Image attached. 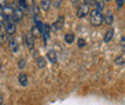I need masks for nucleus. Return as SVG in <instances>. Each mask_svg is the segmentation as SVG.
Masks as SVG:
<instances>
[{
    "label": "nucleus",
    "mask_w": 125,
    "mask_h": 105,
    "mask_svg": "<svg viewBox=\"0 0 125 105\" xmlns=\"http://www.w3.org/2000/svg\"><path fill=\"white\" fill-rule=\"evenodd\" d=\"M9 47H10V50H11L12 53H17L18 49H19V45H18V43H17V41H15V40H10Z\"/></svg>",
    "instance_id": "obj_9"
},
{
    "label": "nucleus",
    "mask_w": 125,
    "mask_h": 105,
    "mask_svg": "<svg viewBox=\"0 0 125 105\" xmlns=\"http://www.w3.org/2000/svg\"><path fill=\"white\" fill-rule=\"evenodd\" d=\"M84 45H85V41H84L83 38H79V40H78V47L82 48V47H84Z\"/></svg>",
    "instance_id": "obj_23"
},
{
    "label": "nucleus",
    "mask_w": 125,
    "mask_h": 105,
    "mask_svg": "<svg viewBox=\"0 0 125 105\" xmlns=\"http://www.w3.org/2000/svg\"><path fill=\"white\" fill-rule=\"evenodd\" d=\"M36 65H37V67H39V68H45V67H46V59H45V57H42V56L37 57V60H36Z\"/></svg>",
    "instance_id": "obj_16"
},
{
    "label": "nucleus",
    "mask_w": 125,
    "mask_h": 105,
    "mask_svg": "<svg viewBox=\"0 0 125 105\" xmlns=\"http://www.w3.org/2000/svg\"><path fill=\"white\" fill-rule=\"evenodd\" d=\"M43 25H45V24H43V23H42L37 17H35V26L39 29L40 33H42V32H43Z\"/></svg>",
    "instance_id": "obj_15"
},
{
    "label": "nucleus",
    "mask_w": 125,
    "mask_h": 105,
    "mask_svg": "<svg viewBox=\"0 0 125 105\" xmlns=\"http://www.w3.org/2000/svg\"><path fill=\"white\" fill-rule=\"evenodd\" d=\"M120 45H122L123 48H125V36H123V37L120 38Z\"/></svg>",
    "instance_id": "obj_25"
},
{
    "label": "nucleus",
    "mask_w": 125,
    "mask_h": 105,
    "mask_svg": "<svg viewBox=\"0 0 125 105\" xmlns=\"http://www.w3.org/2000/svg\"><path fill=\"white\" fill-rule=\"evenodd\" d=\"M18 81L22 86H27L28 85V75L25 73H21L19 76H18Z\"/></svg>",
    "instance_id": "obj_8"
},
{
    "label": "nucleus",
    "mask_w": 125,
    "mask_h": 105,
    "mask_svg": "<svg viewBox=\"0 0 125 105\" xmlns=\"http://www.w3.org/2000/svg\"><path fill=\"white\" fill-rule=\"evenodd\" d=\"M62 0H53V5H54L55 8H59L62 6Z\"/></svg>",
    "instance_id": "obj_20"
},
{
    "label": "nucleus",
    "mask_w": 125,
    "mask_h": 105,
    "mask_svg": "<svg viewBox=\"0 0 125 105\" xmlns=\"http://www.w3.org/2000/svg\"><path fill=\"white\" fill-rule=\"evenodd\" d=\"M25 66H27V61H25V60H21V61H19V63H18V67H19L21 69H23Z\"/></svg>",
    "instance_id": "obj_22"
},
{
    "label": "nucleus",
    "mask_w": 125,
    "mask_h": 105,
    "mask_svg": "<svg viewBox=\"0 0 125 105\" xmlns=\"http://www.w3.org/2000/svg\"><path fill=\"white\" fill-rule=\"evenodd\" d=\"M117 5H118V7H122L124 5V0H117Z\"/></svg>",
    "instance_id": "obj_26"
},
{
    "label": "nucleus",
    "mask_w": 125,
    "mask_h": 105,
    "mask_svg": "<svg viewBox=\"0 0 125 105\" xmlns=\"http://www.w3.org/2000/svg\"><path fill=\"white\" fill-rule=\"evenodd\" d=\"M2 104V97H1V96H0V105Z\"/></svg>",
    "instance_id": "obj_27"
},
{
    "label": "nucleus",
    "mask_w": 125,
    "mask_h": 105,
    "mask_svg": "<svg viewBox=\"0 0 125 105\" xmlns=\"http://www.w3.org/2000/svg\"><path fill=\"white\" fill-rule=\"evenodd\" d=\"M64 38H65V42H66L67 44H71V43H73V41H75V35H73L72 32H67V33L64 36Z\"/></svg>",
    "instance_id": "obj_13"
},
{
    "label": "nucleus",
    "mask_w": 125,
    "mask_h": 105,
    "mask_svg": "<svg viewBox=\"0 0 125 105\" xmlns=\"http://www.w3.org/2000/svg\"><path fill=\"white\" fill-rule=\"evenodd\" d=\"M113 36H114V30H109L106 32V35H105V37H104V41L106 42V43H108L112 41V38H113Z\"/></svg>",
    "instance_id": "obj_14"
},
{
    "label": "nucleus",
    "mask_w": 125,
    "mask_h": 105,
    "mask_svg": "<svg viewBox=\"0 0 125 105\" xmlns=\"http://www.w3.org/2000/svg\"><path fill=\"white\" fill-rule=\"evenodd\" d=\"M113 19H114V17H113V13H112L111 11H108V12L105 15V17H104L105 23H106V24H108V25H111V24L113 23Z\"/></svg>",
    "instance_id": "obj_12"
},
{
    "label": "nucleus",
    "mask_w": 125,
    "mask_h": 105,
    "mask_svg": "<svg viewBox=\"0 0 125 105\" xmlns=\"http://www.w3.org/2000/svg\"><path fill=\"white\" fill-rule=\"evenodd\" d=\"M104 22V15L101 11H99L97 8H94L90 12V23L94 26H99L101 25Z\"/></svg>",
    "instance_id": "obj_1"
},
{
    "label": "nucleus",
    "mask_w": 125,
    "mask_h": 105,
    "mask_svg": "<svg viewBox=\"0 0 125 105\" xmlns=\"http://www.w3.org/2000/svg\"><path fill=\"white\" fill-rule=\"evenodd\" d=\"M49 32H51V26L48 24H45L43 25V32H42V35L45 37V41H47V38L49 37Z\"/></svg>",
    "instance_id": "obj_17"
},
{
    "label": "nucleus",
    "mask_w": 125,
    "mask_h": 105,
    "mask_svg": "<svg viewBox=\"0 0 125 105\" xmlns=\"http://www.w3.org/2000/svg\"><path fill=\"white\" fill-rule=\"evenodd\" d=\"M89 13V5L88 4H82L77 10V17L78 18H84L85 16Z\"/></svg>",
    "instance_id": "obj_4"
},
{
    "label": "nucleus",
    "mask_w": 125,
    "mask_h": 105,
    "mask_svg": "<svg viewBox=\"0 0 125 105\" xmlns=\"http://www.w3.org/2000/svg\"><path fill=\"white\" fill-rule=\"evenodd\" d=\"M19 6H21V10L22 8H27V0H19Z\"/></svg>",
    "instance_id": "obj_21"
},
{
    "label": "nucleus",
    "mask_w": 125,
    "mask_h": 105,
    "mask_svg": "<svg viewBox=\"0 0 125 105\" xmlns=\"http://www.w3.org/2000/svg\"><path fill=\"white\" fill-rule=\"evenodd\" d=\"M6 1H7V0H0V11L6 6Z\"/></svg>",
    "instance_id": "obj_24"
},
{
    "label": "nucleus",
    "mask_w": 125,
    "mask_h": 105,
    "mask_svg": "<svg viewBox=\"0 0 125 105\" xmlns=\"http://www.w3.org/2000/svg\"><path fill=\"white\" fill-rule=\"evenodd\" d=\"M13 12H15V8L10 5H6L2 10H1V15L4 16L5 20L7 19H12V16H13Z\"/></svg>",
    "instance_id": "obj_3"
},
{
    "label": "nucleus",
    "mask_w": 125,
    "mask_h": 105,
    "mask_svg": "<svg viewBox=\"0 0 125 105\" xmlns=\"http://www.w3.org/2000/svg\"><path fill=\"white\" fill-rule=\"evenodd\" d=\"M71 1H72V2H77L78 0H71Z\"/></svg>",
    "instance_id": "obj_28"
},
{
    "label": "nucleus",
    "mask_w": 125,
    "mask_h": 105,
    "mask_svg": "<svg viewBox=\"0 0 125 105\" xmlns=\"http://www.w3.org/2000/svg\"><path fill=\"white\" fill-rule=\"evenodd\" d=\"M47 57H48L49 62L55 63V62H57V53H55L54 50H48V53H47Z\"/></svg>",
    "instance_id": "obj_11"
},
{
    "label": "nucleus",
    "mask_w": 125,
    "mask_h": 105,
    "mask_svg": "<svg viewBox=\"0 0 125 105\" xmlns=\"http://www.w3.org/2000/svg\"><path fill=\"white\" fill-rule=\"evenodd\" d=\"M114 62H115V65H124L125 63V59L123 57V56H119V57H117L115 60H114Z\"/></svg>",
    "instance_id": "obj_18"
},
{
    "label": "nucleus",
    "mask_w": 125,
    "mask_h": 105,
    "mask_svg": "<svg viewBox=\"0 0 125 105\" xmlns=\"http://www.w3.org/2000/svg\"><path fill=\"white\" fill-rule=\"evenodd\" d=\"M30 33L32 35V36H34V37H35V36H37V35L40 33V31H39V29H37V28L34 25V26L31 28V32H30Z\"/></svg>",
    "instance_id": "obj_19"
},
{
    "label": "nucleus",
    "mask_w": 125,
    "mask_h": 105,
    "mask_svg": "<svg viewBox=\"0 0 125 105\" xmlns=\"http://www.w3.org/2000/svg\"><path fill=\"white\" fill-rule=\"evenodd\" d=\"M24 41H25V44H27V47H28L29 49H32V48H34V45H35V40H34V36L31 35L30 32H28V33L25 35Z\"/></svg>",
    "instance_id": "obj_6"
},
{
    "label": "nucleus",
    "mask_w": 125,
    "mask_h": 105,
    "mask_svg": "<svg viewBox=\"0 0 125 105\" xmlns=\"http://www.w3.org/2000/svg\"><path fill=\"white\" fill-rule=\"evenodd\" d=\"M5 31L7 35L12 36L16 32V23L13 22V19H7L5 20Z\"/></svg>",
    "instance_id": "obj_2"
},
{
    "label": "nucleus",
    "mask_w": 125,
    "mask_h": 105,
    "mask_svg": "<svg viewBox=\"0 0 125 105\" xmlns=\"http://www.w3.org/2000/svg\"><path fill=\"white\" fill-rule=\"evenodd\" d=\"M23 11L21 8H15V12H13V16H12V19L15 23H19L22 19H23Z\"/></svg>",
    "instance_id": "obj_7"
},
{
    "label": "nucleus",
    "mask_w": 125,
    "mask_h": 105,
    "mask_svg": "<svg viewBox=\"0 0 125 105\" xmlns=\"http://www.w3.org/2000/svg\"><path fill=\"white\" fill-rule=\"evenodd\" d=\"M51 7V0H41L40 1V8L42 11H48Z\"/></svg>",
    "instance_id": "obj_10"
},
{
    "label": "nucleus",
    "mask_w": 125,
    "mask_h": 105,
    "mask_svg": "<svg viewBox=\"0 0 125 105\" xmlns=\"http://www.w3.org/2000/svg\"><path fill=\"white\" fill-rule=\"evenodd\" d=\"M106 1H108V2H109V1H112V0H106Z\"/></svg>",
    "instance_id": "obj_29"
},
{
    "label": "nucleus",
    "mask_w": 125,
    "mask_h": 105,
    "mask_svg": "<svg viewBox=\"0 0 125 105\" xmlns=\"http://www.w3.org/2000/svg\"><path fill=\"white\" fill-rule=\"evenodd\" d=\"M64 23H65V18H64L62 16H59V17L54 20V23H53V29H55V30H62V26H64Z\"/></svg>",
    "instance_id": "obj_5"
}]
</instances>
